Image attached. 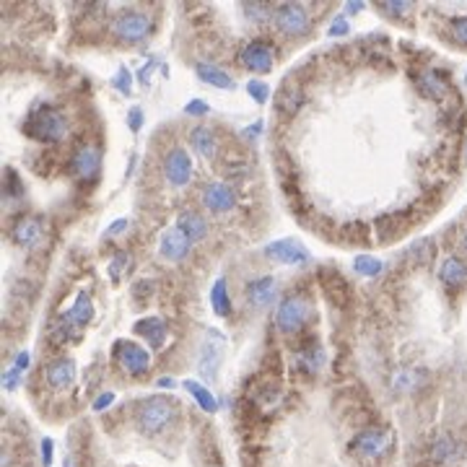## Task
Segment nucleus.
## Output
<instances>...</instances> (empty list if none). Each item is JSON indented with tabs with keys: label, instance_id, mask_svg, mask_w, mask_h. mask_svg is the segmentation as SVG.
Returning <instances> with one entry per match:
<instances>
[{
	"label": "nucleus",
	"instance_id": "8",
	"mask_svg": "<svg viewBox=\"0 0 467 467\" xmlns=\"http://www.w3.org/2000/svg\"><path fill=\"white\" fill-rule=\"evenodd\" d=\"M101 169V153L96 145L81 143L71 156V174L78 180H93Z\"/></svg>",
	"mask_w": 467,
	"mask_h": 467
},
{
	"label": "nucleus",
	"instance_id": "30",
	"mask_svg": "<svg viewBox=\"0 0 467 467\" xmlns=\"http://www.w3.org/2000/svg\"><path fill=\"white\" fill-rule=\"evenodd\" d=\"M319 364H322V351H319V345L309 343L307 348H302V351H299V366H302L307 374L317 371V369H319Z\"/></svg>",
	"mask_w": 467,
	"mask_h": 467
},
{
	"label": "nucleus",
	"instance_id": "47",
	"mask_svg": "<svg viewBox=\"0 0 467 467\" xmlns=\"http://www.w3.org/2000/svg\"><path fill=\"white\" fill-rule=\"evenodd\" d=\"M29 366V353L24 351V353H19L16 356V364H14V369H19V371H24V369Z\"/></svg>",
	"mask_w": 467,
	"mask_h": 467
},
{
	"label": "nucleus",
	"instance_id": "14",
	"mask_svg": "<svg viewBox=\"0 0 467 467\" xmlns=\"http://www.w3.org/2000/svg\"><path fill=\"white\" fill-rule=\"evenodd\" d=\"M190 239L182 234L177 226L174 229H166L161 234V242H158V252H161V257L169 260V262H180V260L187 257V252H190Z\"/></svg>",
	"mask_w": 467,
	"mask_h": 467
},
{
	"label": "nucleus",
	"instance_id": "41",
	"mask_svg": "<svg viewBox=\"0 0 467 467\" xmlns=\"http://www.w3.org/2000/svg\"><path fill=\"white\" fill-rule=\"evenodd\" d=\"M185 112L187 115H205V112H208V104H205L202 99H193L185 107Z\"/></svg>",
	"mask_w": 467,
	"mask_h": 467
},
{
	"label": "nucleus",
	"instance_id": "3",
	"mask_svg": "<svg viewBox=\"0 0 467 467\" xmlns=\"http://www.w3.org/2000/svg\"><path fill=\"white\" fill-rule=\"evenodd\" d=\"M307 319H309V304L304 296H286L275 312V324L286 335H296L307 324Z\"/></svg>",
	"mask_w": 467,
	"mask_h": 467
},
{
	"label": "nucleus",
	"instance_id": "51",
	"mask_svg": "<svg viewBox=\"0 0 467 467\" xmlns=\"http://www.w3.org/2000/svg\"><path fill=\"white\" fill-rule=\"evenodd\" d=\"M158 384H161V387H174V379H161Z\"/></svg>",
	"mask_w": 467,
	"mask_h": 467
},
{
	"label": "nucleus",
	"instance_id": "49",
	"mask_svg": "<svg viewBox=\"0 0 467 467\" xmlns=\"http://www.w3.org/2000/svg\"><path fill=\"white\" fill-rule=\"evenodd\" d=\"M148 78H151V68H143L140 71V83H148Z\"/></svg>",
	"mask_w": 467,
	"mask_h": 467
},
{
	"label": "nucleus",
	"instance_id": "4",
	"mask_svg": "<svg viewBox=\"0 0 467 467\" xmlns=\"http://www.w3.org/2000/svg\"><path fill=\"white\" fill-rule=\"evenodd\" d=\"M112 31L123 42H143L151 34V16H145L143 11H123L112 21Z\"/></svg>",
	"mask_w": 467,
	"mask_h": 467
},
{
	"label": "nucleus",
	"instance_id": "22",
	"mask_svg": "<svg viewBox=\"0 0 467 467\" xmlns=\"http://www.w3.org/2000/svg\"><path fill=\"white\" fill-rule=\"evenodd\" d=\"M135 332H140L151 348H161L169 338V332H166V324L164 319H158V317H145L140 322L135 324Z\"/></svg>",
	"mask_w": 467,
	"mask_h": 467
},
{
	"label": "nucleus",
	"instance_id": "2",
	"mask_svg": "<svg viewBox=\"0 0 467 467\" xmlns=\"http://www.w3.org/2000/svg\"><path fill=\"white\" fill-rule=\"evenodd\" d=\"M174 418V403L166 397H151L140 403L138 408V426L143 433H158L164 431V426Z\"/></svg>",
	"mask_w": 467,
	"mask_h": 467
},
{
	"label": "nucleus",
	"instance_id": "44",
	"mask_svg": "<svg viewBox=\"0 0 467 467\" xmlns=\"http://www.w3.org/2000/svg\"><path fill=\"white\" fill-rule=\"evenodd\" d=\"M343 34H348V21L340 16V19H335V24L330 26V36H343Z\"/></svg>",
	"mask_w": 467,
	"mask_h": 467
},
{
	"label": "nucleus",
	"instance_id": "50",
	"mask_svg": "<svg viewBox=\"0 0 467 467\" xmlns=\"http://www.w3.org/2000/svg\"><path fill=\"white\" fill-rule=\"evenodd\" d=\"M361 8H364L361 3H348V14H359Z\"/></svg>",
	"mask_w": 467,
	"mask_h": 467
},
{
	"label": "nucleus",
	"instance_id": "19",
	"mask_svg": "<svg viewBox=\"0 0 467 467\" xmlns=\"http://www.w3.org/2000/svg\"><path fill=\"white\" fill-rule=\"evenodd\" d=\"M177 229L185 234L190 242H200L208 234V221L197 213V210H182L180 218H177Z\"/></svg>",
	"mask_w": 467,
	"mask_h": 467
},
{
	"label": "nucleus",
	"instance_id": "36",
	"mask_svg": "<svg viewBox=\"0 0 467 467\" xmlns=\"http://www.w3.org/2000/svg\"><path fill=\"white\" fill-rule=\"evenodd\" d=\"M379 8L389 16H405L410 11V3H405V0H384V3H379Z\"/></svg>",
	"mask_w": 467,
	"mask_h": 467
},
{
	"label": "nucleus",
	"instance_id": "42",
	"mask_svg": "<svg viewBox=\"0 0 467 467\" xmlns=\"http://www.w3.org/2000/svg\"><path fill=\"white\" fill-rule=\"evenodd\" d=\"M6 193L8 195H19L21 193V185H19V180H16V172H11V169H8L6 172Z\"/></svg>",
	"mask_w": 467,
	"mask_h": 467
},
{
	"label": "nucleus",
	"instance_id": "37",
	"mask_svg": "<svg viewBox=\"0 0 467 467\" xmlns=\"http://www.w3.org/2000/svg\"><path fill=\"white\" fill-rule=\"evenodd\" d=\"M452 36L460 44H465V47H467V16L454 19V21H452Z\"/></svg>",
	"mask_w": 467,
	"mask_h": 467
},
{
	"label": "nucleus",
	"instance_id": "34",
	"mask_svg": "<svg viewBox=\"0 0 467 467\" xmlns=\"http://www.w3.org/2000/svg\"><path fill=\"white\" fill-rule=\"evenodd\" d=\"M247 91H250V96L257 101V104H265L267 96H270V88H267L265 81H250V83H247Z\"/></svg>",
	"mask_w": 467,
	"mask_h": 467
},
{
	"label": "nucleus",
	"instance_id": "46",
	"mask_svg": "<svg viewBox=\"0 0 467 467\" xmlns=\"http://www.w3.org/2000/svg\"><path fill=\"white\" fill-rule=\"evenodd\" d=\"M128 226H130L128 218H120V221H115V223H112V226H109L107 234H109V237H117V234H123V231L128 229Z\"/></svg>",
	"mask_w": 467,
	"mask_h": 467
},
{
	"label": "nucleus",
	"instance_id": "18",
	"mask_svg": "<svg viewBox=\"0 0 467 467\" xmlns=\"http://www.w3.org/2000/svg\"><path fill=\"white\" fill-rule=\"evenodd\" d=\"M44 374H47V384L52 389H65L76 379V364H73V359H58L52 361Z\"/></svg>",
	"mask_w": 467,
	"mask_h": 467
},
{
	"label": "nucleus",
	"instance_id": "40",
	"mask_svg": "<svg viewBox=\"0 0 467 467\" xmlns=\"http://www.w3.org/2000/svg\"><path fill=\"white\" fill-rule=\"evenodd\" d=\"M128 125H130V130H133V133H138V130H140V125H143V112H140V107L130 109Z\"/></svg>",
	"mask_w": 467,
	"mask_h": 467
},
{
	"label": "nucleus",
	"instance_id": "38",
	"mask_svg": "<svg viewBox=\"0 0 467 467\" xmlns=\"http://www.w3.org/2000/svg\"><path fill=\"white\" fill-rule=\"evenodd\" d=\"M125 267H130V257H128V255H117V257L109 262V273H112V278H115V280L120 278Z\"/></svg>",
	"mask_w": 467,
	"mask_h": 467
},
{
	"label": "nucleus",
	"instance_id": "45",
	"mask_svg": "<svg viewBox=\"0 0 467 467\" xmlns=\"http://www.w3.org/2000/svg\"><path fill=\"white\" fill-rule=\"evenodd\" d=\"M112 403H115V395H112V392H104V395H99V400L93 403V410H96V413H101V410L109 408Z\"/></svg>",
	"mask_w": 467,
	"mask_h": 467
},
{
	"label": "nucleus",
	"instance_id": "17",
	"mask_svg": "<svg viewBox=\"0 0 467 467\" xmlns=\"http://www.w3.org/2000/svg\"><path fill=\"white\" fill-rule=\"evenodd\" d=\"M218 364H221V338H218V332H208V338L200 348V374L216 376Z\"/></svg>",
	"mask_w": 467,
	"mask_h": 467
},
{
	"label": "nucleus",
	"instance_id": "27",
	"mask_svg": "<svg viewBox=\"0 0 467 467\" xmlns=\"http://www.w3.org/2000/svg\"><path fill=\"white\" fill-rule=\"evenodd\" d=\"M210 307L216 312L218 317H226L231 312V296H229V288H226V280L218 278L210 288Z\"/></svg>",
	"mask_w": 467,
	"mask_h": 467
},
{
	"label": "nucleus",
	"instance_id": "48",
	"mask_svg": "<svg viewBox=\"0 0 467 467\" xmlns=\"http://www.w3.org/2000/svg\"><path fill=\"white\" fill-rule=\"evenodd\" d=\"M19 374H21L19 369H11V371L6 374V387H8V389H14V387H16V381H19Z\"/></svg>",
	"mask_w": 467,
	"mask_h": 467
},
{
	"label": "nucleus",
	"instance_id": "10",
	"mask_svg": "<svg viewBox=\"0 0 467 467\" xmlns=\"http://www.w3.org/2000/svg\"><path fill=\"white\" fill-rule=\"evenodd\" d=\"M164 174L169 185L174 187H185L193 180V158L187 156L185 148H174L169 151V156L164 158Z\"/></svg>",
	"mask_w": 467,
	"mask_h": 467
},
{
	"label": "nucleus",
	"instance_id": "32",
	"mask_svg": "<svg viewBox=\"0 0 467 467\" xmlns=\"http://www.w3.org/2000/svg\"><path fill=\"white\" fill-rule=\"evenodd\" d=\"M418 384V371L416 369H400L395 376V389H403V392H408V389H413Z\"/></svg>",
	"mask_w": 467,
	"mask_h": 467
},
{
	"label": "nucleus",
	"instance_id": "23",
	"mask_svg": "<svg viewBox=\"0 0 467 467\" xmlns=\"http://www.w3.org/2000/svg\"><path fill=\"white\" fill-rule=\"evenodd\" d=\"M190 143H193V148L200 153L202 158H213L218 151L216 133H213L210 128H205V125H197V128L190 133Z\"/></svg>",
	"mask_w": 467,
	"mask_h": 467
},
{
	"label": "nucleus",
	"instance_id": "7",
	"mask_svg": "<svg viewBox=\"0 0 467 467\" xmlns=\"http://www.w3.org/2000/svg\"><path fill=\"white\" fill-rule=\"evenodd\" d=\"M202 205L210 213H229L237 205V190L229 182H210L202 187Z\"/></svg>",
	"mask_w": 467,
	"mask_h": 467
},
{
	"label": "nucleus",
	"instance_id": "35",
	"mask_svg": "<svg viewBox=\"0 0 467 467\" xmlns=\"http://www.w3.org/2000/svg\"><path fill=\"white\" fill-rule=\"evenodd\" d=\"M245 14H247V19H252V21H265V19H270L273 16V11L265 6V3H247L245 6Z\"/></svg>",
	"mask_w": 467,
	"mask_h": 467
},
{
	"label": "nucleus",
	"instance_id": "12",
	"mask_svg": "<svg viewBox=\"0 0 467 467\" xmlns=\"http://www.w3.org/2000/svg\"><path fill=\"white\" fill-rule=\"evenodd\" d=\"M462 454H465V444L460 438L449 436V433H438L428 446V457L436 465H454V462L462 460Z\"/></svg>",
	"mask_w": 467,
	"mask_h": 467
},
{
	"label": "nucleus",
	"instance_id": "33",
	"mask_svg": "<svg viewBox=\"0 0 467 467\" xmlns=\"http://www.w3.org/2000/svg\"><path fill=\"white\" fill-rule=\"evenodd\" d=\"M433 255V239H421L416 245L410 247V257L418 260V262H426V260Z\"/></svg>",
	"mask_w": 467,
	"mask_h": 467
},
{
	"label": "nucleus",
	"instance_id": "52",
	"mask_svg": "<svg viewBox=\"0 0 467 467\" xmlns=\"http://www.w3.org/2000/svg\"><path fill=\"white\" fill-rule=\"evenodd\" d=\"M462 247H465V252H467V229H465V237H462Z\"/></svg>",
	"mask_w": 467,
	"mask_h": 467
},
{
	"label": "nucleus",
	"instance_id": "5",
	"mask_svg": "<svg viewBox=\"0 0 467 467\" xmlns=\"http://www.w3.org/2000/svg\"><path fill=\"white\" fill-rule=\"evenodd\" d=\"M273 21L288 36H302L312 26L309 11L304 6H299V3H283V6H278L273 11Z\"/></svg>",
	"mask_w": 467,
	"mask_h": 467
},
{
	"label": "nucleus",
	"instance_id": "43",
	"mask_svg": "<svg viewBox=\"0 0 467 467\" xmlns=\"http://www.w3.org/2000/svg\"><path fill=\"white\" fill-rule=\"evenodd\" d=\"M39 449H42L44 467H50L52 465V449H55V446H52V438H42V446H39Z\"/></svg>",
	"mask_w": 467,
	"mask_h": 467
},
{
	"label": "nucleus",
	"instance_id": "20",
	"mask_svg": "<svg viewBox=\"0 0 467 467\" xmlns=\"http://www.w3.org/2000/svg\"><path fill=\"white\" fill-rule=\"evenodd\" d=\"M418 91L424 93L426 99H444L446 91H449V83H446V78L441 76V73L436 71H424L421 76H418Z\"/></svg>",
	"mask_w": 467,
	"mask_h": 467
},
{
	"label": "nucleus",
	"instance_id": "9",
	"mask_svg": "<svg viewBox=\"0 0 467 467\" xmlns=\"http://www.w3.org/2000/svg\"><path fill=\"white\" fill-rule=\"evenodd\" d=\"M239 63L252 73H267L275 63V50L267 42H247L239 52Z\"/></svg>",
	"mask_w": 467,
	"mask_h": 467
},
{
	"label": "nucleus",
	"instance_id": "11",
	"mask_svg": "<svg viewBox=\"0 0 467 467\" xmlns=\"http://www.w3.org/2000/svg\"><path fill=\"white\" fill-rule=\"evenodd\" d=\"M387 446H389L387 431H381V428H366V431H361L359 436L353 438L351 449L356 454H361V457L374 460V457H381V454L387 452Z\"/></svg>",
	"mask_w": 467,
	"mask_h": 467
},
{
	"label": "nucleus",
	"instance_id": "26",
	"mask_svg": "<svg viewBox=\"0 0 467 467\" xmlns=\"http://www.w3.org/2000/svg\"><path fill=\"white\" fill-rule=\"evenodd\" d=\"M302 99H304L302 86H296V83H286V86L278 91V96H275V104H278L280 112H296L299 104H302Z\"/></svg>",
	"mask_w": 467,
	"mask_h": 467
},
{
	"label": "nucleus",
	"instance_id": "13",
	"mask_svg": "<svg viewBox=\"0 0 467 467\" xmlns=\"http://www.w3.org/2000/svg\"><path fill=\"white\" fill-rule=\"evenodd\" d=\"M267 257L278 260V262H286V265H302L309 260V252L302 242H296V239H278L273 245L265 247Z\"/></svg>",
	"mask_w": 467,
	"mask_h": 467
},
{
	"label": "nucleus",
	"instance_id": "28",
	"mask_svg": "<svg viewBox=\"0 0 467 467\" xmlns=\"http://www.w3.org/2000/svg\"><path fill=\"white\" fill-rule=\"evenodd\" d=\"M185 389L195 397V400H197V405H200L205 413H216V410H218V400L210 395V389H205L202 384H197V381H193V379H187Z\"/></svg>",
	"mask_w": 467,
	"mask_h": 467
},
{
	"label": "nucleus",
	"instance_id": "24",
	"mask_svg": "<svg viewBox=\"0 0 467 467\" xmlns=\"http://www.w3.org/2000/svg\"><path fill=\"white\" fill-rule=\"evenodd\" d=\"M195 73H197V78L205 81V83H210V86H216V88H234V78H231L226 71H221L218 65L197 63V65H195Z\"/></svg>",
	"mask_w": 467,
	"mask_h": 467
},
{
	"label": "nucleus",
	"instance_id": "16",
	"mask_svg": "<svg viewBox=\"0 0 467 467\" xmlns=\"http://www.w3.org/2000/svg\"><path fill=\"white\" fill-rule=\"evenodd\" d=\"M11 237H14L16 245L21 247H34L42 237V218L36 216H24L14 223V229H11Z\"/></svg>",
	"mask_w": 467,
	"mask_h": 467
},
{
	"label": "nucleus",
	"instance_id": "39",
	"mask_svg": "<svg viewBox=\"0 0 467 467\" xmlns=\"http://www.w3.org/2000/svg\"><path fill=\"white\" fill-rule=\"evenodd\" d=\"M130 83H133V76H130L128 68H120L115 76V86L120 88L123 93H130Z\"/></svg>",
	"mask_w": 467,
	"mask_h": 467
},
{
	"label": "nucleus",
	"instance_id": "15",
	"mask_svg": "<svg viewBox=\"0 0 467 467\" xmlns=\"http://www.w3.org/2000/svg\"><path fill=\"white\" fill-rule=\"evenodd\" d=\"M438 280L444 283L449 291H460V288L467 286V265L465 260L460 257H446L438 267Z\"/></svg>",
	"mask_w": 467,
	"mask_h": 467
},
{
	"label": "nucleus",
	"instance_id": "6",
	"mask_svg": "<svg viewBox=\"0 0 467 467\" xmlns=\"http://www.w3.org/2000/svg\"><path fill=\"white\" fill-rule=\"evenodd\" d=\"M115 356H117V361H120V366H123L130 376H143V374L148 371V366H151L148 351L140 348L138 343H133V340H120V343L115 345Z\"/></svg>",
	"mask_w": 467,
	"mask_h": 467
},
{
	"label": "nucleus",
	"instance_id": "25",
	"mask_svg": "<svg viewBox=\"0 0 467 467\" xmlns=\"http://www.w3.org/2000/svg\"><path fill=\"white\" fill-rule=\"evenodd\" d=\"M319 283H322V288L327 291V296H330V299L338 304V307L348 304V283H345V280L340 278L338 273H332V270H324V273L319 275Z\"/></svg>",
	"mask_w": 467,
	"mask_h": 467
},
{
	"label": "nucleus",
	"instance_id": "21",
	"mask_svg": "<svg viewBox=\"0 0 467 467\" xmlns=\"http://www.w3.org/2000/svg\"><path fill=\"white\" fill-rule=\"evenodd\" d=\"M247 299H250L252 307H267V304L275 299V280L270 275H262V278H255L247 286Z\"/></svg>",
	"mask_w": 467,
	"mask_h": 467
},
{
	"label": "nucleus",
	"instance_id": "31",
	"mask_svg": "<svg viewBox=\"0 0 467 467\" xmlns=\"http://www.w3.org/2000/svg\"><path fill=\"white\" fill-rule=\"evenodd\" d=\"M353 270L366 275V278H374V275L381 273V260L371 257V255H359V257L353 260Z\"/></svg>",
	"mask_w": 467,
	"mask_h": 467
},
{
	"label": "nucleus",
	"instance_id": "1",
	"mask_svg": "<svg viewBox=\"0 0 467 467\" xmlns=\"http://www.w3.org/2000/svg\"><path fill=\"white\" fill-rule=\"evenodd\" d=\"M24 130H26L31 138L42 140V143H60V140L68 135V120H65V115L58 107L44 104V107L34 109V112L26 117Z\"/></svg>",
	"mask_w": 467,
	"mask_h": 467
},
{
	"label": "nucleus",
	"instance_id": "29",
	"mask_svg": "<svg viewBox=\"0 0 467 467\" xmlns=\"http://www.w3.org/2000/svg\"><path fill=\"white\" fill-rule=\"evenodd\" d=\"M91 314H93L91 299H88L86 294H78V296H76V302H73V307L68 309V317H71L78 327H83V324L91 322Z\"/></svg>",
	"mask_w": 467,
	"mask_h": 467
}]
</instances>
